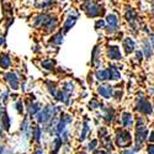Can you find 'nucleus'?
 Segmentation results:
<instances>
[{
	"label": "nucleus",
	"mask_w": 154,
	"mask_h": 154,
	"mask_svg": "<svg viewBox=\"0 0 154 154\" xmlns=\"http://www.w3.org/2000/svg\"><path fill=\"white\" fill-rule=\"evenodd\" d=\"M2 154H14V153H12L11 150H9V149H4Z\"/></svg>",
	"instance_id": "44"
},
{
	"label": "nucleus",
	"mask_w": 154,
	"mask_h": 154,
	"mask_svg": "<svg viewBox=\"0 0 154 154\" xmlns=\"http://www.w3.org/2000/svg\"><path fill=\"white\" fill-rule=\"evenodd\" d=\"M52 42L56 43V45H60V43L63 42V35H62V32H59V33H57L56 36H53Z\"/></svg>",
	"instance_id": "30"
},
{
	"label": "nucleus",
	"mask_w": 154,
	"mask_h": 154,
	"mask_svg": "<svg viewBox=\"0 0 154 154\" xmlns=\"http://www.w3.org/2000/svg\"><path fill=\"white\" fill-rule=\"evenodd\" d=\"M123 47H125V49H126V53H127V54H130L131 52H133V51H134V47H136L134 41L131 40V38H125V41H123Z\"/></svg>",
	"instance_id": "12"
},
{
	"label": "nucleus",
	"mask_w": 154,
	"mask_h": 154,
	"mask_svg": "<svg viewBox=\"0 0 154 154\" xmlns=\"http://www.w3.org/2000/svg\"><path fill=\"white\" fill-rule=\"evenodd\" d=\"M5 80L9 83L10 88L12 90H16L19 89V78L15 73H6L5 74Z\"/></svg>",
	"instance_id": "8"
},
{
	"label": "nucleus",
	"mask_w": 154,
	"mask_h": 154,
	"mask_svg": "<svg viewBox=\"0 0 154 154\" xmlns=\"http://www.w3.org/2000/svg\"><path fill=\"white\" fill-rule=\"evenodd\" d=\"M57 99H58L59 101L64 102V104H68V102H69V94H68L67 91L62 90V91H59V93H58V95H57Z\"/></svg>",
	"instance_id": "24"
},
{
	"label": "nucleus",
	"mask_w": 154,
	"mask_h": 154,
	"mask_svg": "<svg viewBox=\"0 0 154 154\" xmlns=\"http://www.w3.org/2000/svg\"><path fill=\"white\" fill-rule=\"evenodd\" d=\"M97 93H99V95H101L105 99H110L115 95L113 86H110V85H100L97 88Z\"/></svg>",
	"instance_id": "6"
},
{
	"label": "nucleus",
	"mask_w": 154,
	"mask_h": 154,
	"mask_svg": "<svg viewBox=\"0 0 154 154\" xmlns=\"http://www.w3.org/2000/svg\"><path fill=\"white\" fill-rule=\"evenodd\" d=\"M2 127L4 128L5 131H9V130H10V117L8 116L6 111L4 112V115H3V119H2Z\"/></svg>",
	"instance_id": "22"
},
{
	"label": "nucleus",
	"mask_w": 154,
	"mask_h": 154,
	"mask_svg": "<svg viewBox=\"0 0 154 154\" xmlns=\"http://www.w3.org/2000/svg\"><path fill=\"white\" fill-rule=\"evenodd\" d=\"M59 112L58 106H46L36 115V121L38 123H48Z\"/></svg>",
	"instance_id": "1"
},
{
	"label": "nucleus",
	"mask_w": 154,
	"mask_h": 154,
	"mask_svg": "<svg viewBox=\"0 0 154 154\" xmlns=\"http://www.w3.org/2000/svg\"><path fill=\"white\" fill-rule=\"evenodd\" d=\"M94 154H109V153L106 150H104V149H96L94 152Z\"/></svg>",
	"instance_id": "40"
},
{
	"label": "nucleus",
	"mask_w": 154,
	"mask_h": 154,
	"mask_svg": "<svg viewBox=\"0 0 154 154\" xmlns=\"http://www.w3.org/2000/svg\"><path fill=\"white\" fill-rule=\"evenodd\" d=\"M32 154H43V152H42V149H36Z\"/></svg>",
	"instance_id": "45"
},
{
	"label": "nucleus",
	"mask_w": 154,
	"mask_h": 154,
	"mask_svg": "<svg viewBox=\"0 0 154 154\" xmlns=\"http://www.w3.org/2000/svg\"><path fill=\"white\" fill-rule=\"evenodd\" d=\"M126 19L130 22H132V23L134 22V20H136V12H134L133 9H128L126 11Z\"/></svg>",
	"instance_id": "25"
},
{
	"label": "nucleus",
	"mask_w": 154,
	"mask_h": 154,
	"mask_svg": "<svg viewBox=\"0 0 154 154\" xmlns=\"http://www.w3.org/2000/svg\"><path fill=\"white\" fill-rule=\"evenodd\" d=\"M107 70H109V74H110V79H112V80H119V79L121 78V74H120V72L117 70L116 67L110 66Z\"/></svg>",
	"instance_id": "17"
},
{
	"label": "nucleus",
	"mask_w": 154,
	"mask_h": 154,
	"mask_svg": "<svg viewBox=\"0 0 154 154\" xmlns=\"http://www.w3.org/2000/svg\"><path fill=\"white\" fill-rule=\"evenodd\" d=\"M148 139L150 140V143H154V131H152V132H150V134H149Z\"/></svg>",
	"instance_id": "41"
},
{
	"label": "nucleus",
	"mask_w": 154,
	"mask_h": 154,
	"mask_svg": "<svg viewBox=\"0 0 154 154\" xmlns=\"http://www.w3.org/2000/svg\"><path fill=\"white\" fill-rule=\"evenodd\" d=\"M115 142H116V146L119 148L127 149L132 144V136L126 130H117L116 137H115Z\"/></svg>",
	"instance_id": "2"
},
{
	"label": "nucleus",
	"mask_w": 154,
	"mask_h": 154,
	"mask_svg": "<svg viewBox=\"0 0 154 154\" xmlns=\"http://www.w3.org/2000/svg\"><path fill=\"white\" fill-rule=\"evenodd\" d=\"M47 86H48V91H49V94H52V96L57 97L58 91H57V89H56V84H54V83H51V82H47Z\"/></svg>",
	"instance_id": "26"
},
{
	"label": "nucleus",
	"mask_w": 154,
	"mask_h": 154,
	"mask_svg": "<svg viewBox=\"0 0 154 154\" xmlns=\"http://www.w3.org/2000/svg\"><path fill=\"white\" fill-rule=\"evenodd\" d=\"M41 64H42V67H43V68H46V69H53L56 62H54V60H52V59H46V60H43Z\"/></svg>",
	"instance_id": "28"
},
{
	"label": "nucleus",
	"mask_w": 154,
	"mask_h": 154,
	"mask_svg": "<svg viewBox=\"0 0 154 154\" xmlns=\"http://www.w3.org/2000/svg\"><path fill=\"white\" fill-rule=\"evenodd\" d=\"M62 90H64V91H67L68 94H69V93H72V91L74 90V84H73L72 82H67L66 84H64V88L62 89Z\"/></svg>",
	"instance_id": "29"
},
{
	"label": "nucleus",
	"mask_w": 154,
	"mask_h": 154,
	"mask_svg": "<svg viewBox=\"0 0 154 154\" xmlns=\"http://www.w3.org/2000/svg\"><path fill=\"white\" fill-rule=\"evenodd\" d=\"M99 57H100V54H99V47H95L94 52H93V60H91L93 66H97V64H99V60H100Z\"/></svg>",
	"instance_id": "27"
},
{
	"label": "nucleus",
	"mask_w": 154,
	"mask_h": 154,
	"mask_svg": "<svg viewBox=\"0 0 154 154\" xmlns=\"http://www.w3.org/2000/svg\"><path fill=\"white\" fill-rule=\"evenodd\" d=\"M136 110L143 115H152L153 109H152V104L146 99V97H138L137 99V104H136Z\"/></svg>",
	"instance_id": "5"
},
{
	"label": "nucleus",
	"mask_w": 154,
	"mask_h": 154,
	"mask_svg": "<svg viewBox=\"0 0 154 154\" xmlns=\"http://www.w3.org/2000/svg\"><path fill=\"white\" fill-rule=\"evenodd\" d=\"M83 9L86 11L88 16L90 17H96L100 14H102V10H100V6L95 2H93V0H86L83 4Z\"/></svg>",
	"instance_id": "4"
},
{
	"label": "nucleus",
	"mask_w": 154,
	"mask_h": 154,
	"mask_svg": "<svg viewBox=\"0 0 154 154\" xmlns=\"http://www.w3.org/2000/svg\"><path fill=\"white\" fill-rule=\"evenodd\" d=\"M16 111L20 113V115H22V111H23V106H22V101H17L16 102Z\"/></svg>",
	"instance_id": "35"
},
{
	"label": "nucleus",
	"mask_w": 154,
	"mask_h": 154,
	"mask_svg": "<svg viewBox=\"0 0 154 154\" xmlns=\"http://www.w3.org/2000/svg\"><path fill=\"white\" fill-rule=\"evenodd\" d=\"M147 153L148 154H154V144H149L147 147Z\"/></svg>",
	"instance_id": "39"
},
{
	"label": "nucleus",
	"mask_w": 154,
	"mask_h": 154,
	"mask_svg": "<svg viewBox=\"0 0 154 154\" xmlns=\"http://www.w3.org/2000/svg\"><path fill=\"white\" fill-rule=\"evenodd\" d=\"M41 136H42V128L41 127H32V140H35V142L40 143L41 140Z\"/></svg>",
	"instance_id": "15"
},
{
	"label": "nucleus",
	"mask_w": 154,
	"mask_h": 154,
	"mask_svg": "<svg viewBox=\"0 0 154 154\" xmlns=\"http://www.w3.org/2000/svg\"><path fill=\"white\" fill-rule=\"evenodd\" d=\"M152 42H153V45H154V36H153V38H152Z\"/></svg>",
	"instance_id": "48"
},
{
	"label": "nucleus",
	"mask_w": 154,
	"mask_h": 154,
	"mask_svg": "<svg viewBox=\"0 0 154 154\" xmlns=\"http://www.w3.org/2000/svg\"><path fill=\"white\" fill-rule=\"evenodd\" d=\"M97 107H100V102L97 100L93 99L90 102H89V109L90 110H94V109H97Z\"/></svg>",
	"instance_id": "33"
},
{
	"label": "nucleus",
	"mask_w": 154,
	"mask_h": 154,
	"mask_svg": "<svg viewBox=\"0 0 154 154\" xmlns=\"http://www.w3.org/2000/svg\"><path fill=\"white\" fill-rule=\"evenodd\" d=\"M62 144H63L62 138H60V137H56V138H54V140H53V147H52V150H51V153H49V154H58V152H59V150H60V148H62Z\"/></svg>",
	"instance_id": "14"
},
{
	"label": "nucleus",
	"mask_w": 154,
	"mask_h": 154,
	"mask_svg": "<svg viewBox=\"0 0 154 154\" xmlns=\"http://www.w3.org/2000/svg\"><path fill=\"white\" fill-rule=\"evenodd\" d=\"M4 42H5L4 37H0V46H2V45H4Z\"/></svg>",
	"instance_id": "46"
},
{
	"label": "nucleus",
	"mask_w": 154,
	"mask_h": 154,
	"mask_svg": "<svg viewBox=\"0 0 154 154\" xmlns=\"http://www.w3.org/2000/svg\"><path fill=\"white\" fill-rule=\"evenodd\" d=\"M106 21H107V27H106L107 29V32H115V31H116L117 25H119L117 16L115 15V14H110V15H107Z\"/></svg>",
	"instance_id": "7"
},
{
	"label": "nucleus",
	"mask_w": 154,
	"mask_h": 154,
	"mask_svg": "<svg viewBox=\"0 0 154 154\" xmlns=\"http://www.w3.org/2000/svg\"><path fill=\"white\" fill-rule=\"evenodd\" d=\"M121 123L125 128H130L133 125V116L131 112H123L122 113V119H121Z\"/></svg>",
	"instance_id": "9"
},
{
	"label": "nucleus",
	"mask_w": 154,
	"mask_h": 154,
	"mask_svg": "<svg viewBox=\"0 0 154 154\" xmlns=\"http://www.w3.org/2000/svg\"><path fill=\"white\" fill-rule=\"evenodd\" d=\"M4 149H5V148H4V146H3V132H2V130H0V154L3 153Z\"/></svg>",
	"instance_id": "37"
},
{
	"label": "nucleus",
	"mask_w": 154,
	"mask_h": 154,
	"mask_svg": "<svg viewBox=\"0 0 154 154\" xmlns=\"http://www.w3.org/2000/svg\"><path fill=\"white\" fill-rule=\"evenodd\" d=\"M143 52H144V56L147 58H149L153 53V49H152V46H150V42L148 40H144L143 41Z\"/></svg>",
	"instance_id": "20"
},
{
	"label": "nucleus",
	"mask_w": 154,
	"mask_h": 154,
	"mask_svg": "<svg viewBox=\"0 0 154 154\" xmlns=\"http://www.w3.org/2000/svg\"><path fill=\"white\" fill-rule=\"evenodd\" d=\"M105 26V21H102V20H99L96 23H95V27L96 29H100V27H104Z\"/></svg>",
	"instance_id": "38"
},
{
	"label": "nucleus",
	"mask_w": 154,
	"mask_h": 154,
	"mask_svg": "<svg viewBox=\"0 0 154 154\" xmlns=\"http://www.w3.org/2000/svg\"><path fill=\"white\" fill-rule=\"evenodd\" d=\"M89 132H90V127H89V125H88V121L85 120V121L83 122V130H82V133H80V137H79L80 142H84V140L86 139Z\"/></svg>",
	"instance_id": "16"
},
{
	"label": "nucleus",
	"mask_w": 154,
	"mask_h": 154,
	"mask_svg": "<svg viewBox=\"0 0 154 154\" xmlns=\"http://www.w3.org/2000/svg\"><path fill=\"white\" fill-rule=\"evenodd\" d=\"M56 26H57V19H56V17H49L48 21H47L46 25H45V27H46L47 31H52V30H54Z\"/></svg>",
	"instance_id": "21"
},
{
	"label": "nucleus",
	"mask_w": 154,
	"mask_h": 154,
	"mask_svg": "<svg viewBox=\"0 0 154 154\" xmlns=\"http://www.w3.org/2000/svg\"><path fill=\"white\" fill-rule=\"evenodd\" d=\"M99 137H100L101 139H105L106 137H109V136H107V130H106L105 127H101L100 130H99Z\"/></svg>",
	"instance_id": "34"
},
{
	"label": "nucleus",
	"mask_w": 154,
	"mask_h": 154,
	"mask_svg": "<svg viewBox=\"0 0 154 154\" xmlns=\"http://www.w3.org/2000/svg\"><path fill=\"white\" fill-rule=\"evenodd\" d=\"M149 134H148V130L146 126L142 127H137L136 128V137H134V152L140 150V148L143 147L144 142L148 139Z\"/></svg>",
	"instance_id": "3"
},
{
	"label": "nucleus",
	"mask_w": 154,
	"mask_h": 154,
	"mask_svg": "<svg viewBox=\"0 0 154 154\" xmlns=\"http://www.w3.org/2000/svg\"><path fill=\"white\" fill-rule=\"evenodd\" d=\"M107 56H109L110 59H113V60H120V59L122 58V54H121V52H120V49H119V47H116V46H112V47L109 48Z\"/></svg>",
	"instance_id": "10"
},
{
	"label": "nucleus",
	"mask_w": 154,
	"mask_h": 154,
	"mask_svg": "<svg viewBox=\"0 0 154 154\" xmlns=\"http://www.w3.org/2000/svg\"><path fill=\"white\" fill-rule=\"evenodd\" d=\"M27 110H29L30 117H33L41 111V106H40V104H37V102H32V104H29Z\"/></svg>",
	"instance_id": "13"
},
{
	"label": "nucleus",
	"mask_w": 154,
	"mask_h": 154,
	"mask_svg": "<svg viewBox=\"0 0 154 154\" xmlns=\"http://www.w3.org/2000/svg\"><path fill=\"white\" fill-rule=\"evenodd\" d=\"M101 107H102V110L105 111V113H104V120H105V122H106V123H111V122L115 120V110L111 109V107H104L102 105H101Z\"/></svg>",
	"instance_id": "11"
},
{
	"label": "nucleus",
	"mask_w": 154,
	"mask_h": 154,
	"mask_svg": "<svg viewBox=\"0 0 154 154\" xmlns=\"http://www.w3.org/2000/svg\"><path fill=\"white\" fill-rule=\"evenodd\" d=\"M95 75H96V78H97L99 80H101V82L110 79V74H109V70H107V69H104V70H97V72L95 73Z\"/></svg>",
	"instance_id": "19"
},
{
	"label": "nucleus",
	"mask_w": 154,
	"mask_h": 154,
	"mask_svg": "<svg viewBox=\"0 0 154 154\" xmlns=\"http://www.w3.org/2000/svg\"><path fill=\"white\" fill-rule=\"evenodd\" d=\"M96 147H97V140H96V139H93L91 142L88 144V150L95 152V150H96Z\"/></svg>",
	"instance_id": "32"
},
{
	"label": "nucleus",
	"mask_w": 154,
	"mask_h": 154,
	"mask_svg": "<svg viewBox=\"0 0 154 154\" xmlns=\"http://www.w3.org/2000/svg\"><path fill=\"white\" fill-rule=\"evenodd\" d=\"M134 149L133 148H127V149H122L120 152V154H134Z\"/></svg>",
	"instance_id": "36"
},
{
	"label": "nucleus",
	"mask_w": 154,
	"mask_h": 154,
	"mask_svg": "<svg viewBox=\"0 0 154 154\" xmlns=\"http://www.w3.org/2000/svg\"><path fill=\"white\" fill-rule=\"evenodd\" d=\"M75 21H76V16H69L68 19H67V21H66V23H64V32H67L73 25L75 23Z\"/></svg>",
	"instance_id": "23"
},
{
	"label": "nucleus",
	"mask_w": 154,
	"mask_h": 154,
	"mask_svg": "<svg viewBox=\"0 0 154 154\" xmlns=\"http://www.w3.org/2000/svg\"><path fill=\"white\" fill-rule=\"evenodd\" d=\"M78 154H86V153H85V152H79Z\"/></svg>",
	"instance_id": "47"
},
{
	"label": "nucleus",
	"mask_w": 154,
	"mask_h": 154,
	"mask_svg": "<svg viewBox=\"0 0 154 154\" xmlns=\"http://www.w3.org/2000/svg\"><path fill=\"white\" fill-rule=\"evenodd\" d=\"M104 144H105V147H106L107 150H112V149H113V144H112V142H111V138H110V137H106V138L104 139Z\"/></svg>",
	"instance_id": "31"
},
{
	"label": "nucleus",
	"mask_w": 154,
	"mask_h": 154,
	"mask_svg": "<svg viewBox=\"0 0 154 154\" xmlns=\"http://www.w3.org/2000/svg\"><path fill=\"white\" fill-rule=\"evenodd\" d=\"M8 97H9V93H8V91H4V94L2 95V99H3L4 101H6V100H8Z\"/></svg>",
	"instance_id": "42"
},
{
	"label": "nucleus",
	"mask_w": 154,
	"mask_h": 154,
	"mask_svg": "<svg viewBox=\"0 0 154 154\" xmlns=\"http://www.w3.org/2000/svg\"><path fill=\"white\" fill-rule=\"evenodd\" d=\"M10 63H11V60H10L8 54H5V53L0 54V67L4 68V69H8L10 67Z\"/></svg>",
	"instance_id": "18"
},
{
	"label": "nucleus",
	"mask_w": 154,
	"mask_h": 154,
	"mask_svg": "<svg viewBox=\"0 0 154 154\" xmlns=\"http://www.w3.org/2000/svg\"><path fill=\"white\" fill-rule=\"evenodd\" d=\"M4 112H5V110H4L3 105H2V102H0V117H3V115H4Z\"/></svg>",
	"instance_id": "43"
}]
</instances>
